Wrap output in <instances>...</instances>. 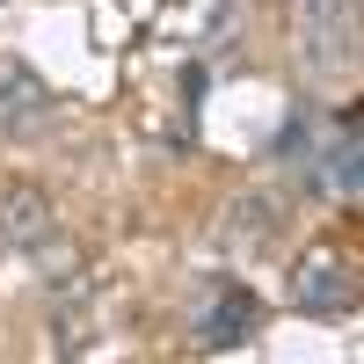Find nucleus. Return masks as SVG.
Masks as SVG:
<instances>
[{
  "label": "nucleus",
  "mask_w": 364,
  "mask_h": 364,
  "mask_svg": "<svg viewBox=\"0 0 364 364\" xmlns=\"http://www.w3.org/2000/svg\"><path fill=\"white\" fill-rule=\"evenodd\" d=\"M291 306L314 314V321L357 314V262L336 248V240H321V248L299 255V269H291Z\"/></svg>",
  "instance_id": "obj_1"
},
{
  "label": "nucleus",
  "mask_w": 364,
  "mask_h": 364,
  "mask_svg": "<svg viewBox=\"0 0 364 364\" xmlns=\"http://www.w3.org/2000/svg\"><path fill=\"white\" fill-rule=\"evenodd\" d=\"M306 58L314 66L357 58V0H306Z\"/></svg>",
  "instance_id": "obj_2"
},
{
  "label": "nucleus",
  "mask_w": 364,
  "mask_h": 364,
  "mask_svg": "<svg viewBox=\"0 0 364 364\" xmlns=\"http://www.w3.org/2000/svg\"><path fill=\"white\" fill-rule=\"evenodd\" d=\"M262 328V306H255V291H240V284H226L219 299L204 306V321H197V343L204 350H240Z\"/></svg>",
  "instance_id": "obj_3"
},
{
  "label": "nucleus",
  "mask_w": 364,
  "mask_h": 364,
  "mask_svg": "<svg viewBox=\"0 0 364 364\" xmlns=\"http://www.w3.org/2000/svg\"><path fill=\"white\" fill-rule=\"evenodd\" d=\"M51 197L37 190V182H0V240H15V248H44L51 233Z\"/></svg>",
  "instance_id": "obj_4"
},
{
  "label": "nucleus",
  "mask_w": 364,
  "mask_h": 364,
  "mask_svg": "<svg viewBox=\"0 0 364 364\" xmlns=\"http://www.w3.org/2000/svg\"><path fill=\"white\" fill-rule=\"evenodd\" d=\"M51 117V87L22 66V58H0V124L8 132H29Z\"/></svg>",
  "instance_id": "obj_5"
},
{
  "label": "nucleus",
  "mask_w": 364,
  "mask_h": 364,
  "mask_svg": "<svg viewBox=\"0 0 364 364\" xmlns=\"http://www.w3.org/2000/svg\"><path fill=\"white\" fill-rule=\"evenodd\" d=\"M321 190H336L343 204H357V109H343L336 139L321 146Z\"/></svg>",
  "instance_id": "obj_6"
}]
</instances>
